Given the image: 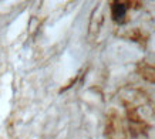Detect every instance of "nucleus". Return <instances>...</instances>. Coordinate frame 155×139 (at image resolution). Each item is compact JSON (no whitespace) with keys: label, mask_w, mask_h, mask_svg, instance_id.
Returning <instances> with one entry per match:
<instances>
[{"label":"nucleus","mask_w":155,"mask_h":139,"mask_svg":"<svg viewBox=\"0 0 155 139\" xmlns=\"http://www.w3.org/2000/svg\"><path fill=\"white\" fill-rule=\"evenodd\" d=\"M127 5L122 3V2H115L111 5V16H113V20L117 21V23H122L124 21V17L127 14Z\"/></svg>","instance_id":"obj_1"}]
</instances>
